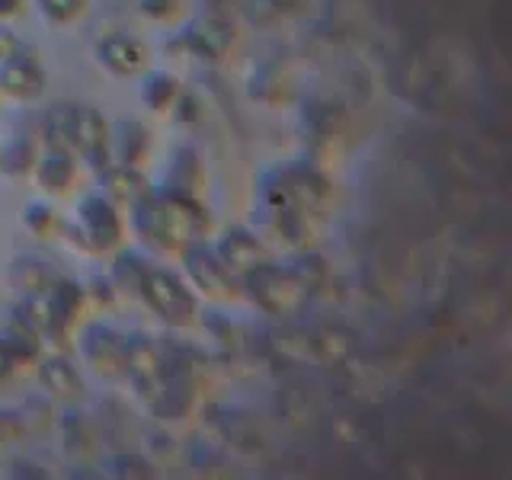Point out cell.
Masks as SVG:
<instances>
[{"label":"cell","mask_w":512,"mask_h":480,"mask_svg":"<svg viewBox=\"0 0 512 480\" xmlns=\"http://www.w3.org/2000/svg\"><path fill=\"white\" fill-rule=\"evenodd\" d=\"M247 288L253 301L260 304L263 311L276 314V317H288L298 314L308 301L311 288L301 282V276L292 266H276V263H260L247 272Z\"/></svg>","instance_id":"obj_2"},{"label":"cell","mask_w":512,"mask_h":480,"mask_svg":"<svg viewBox=\"0 0 512 480\" xmlns=\"http://www.w3.org/2000/svg\"><path fill=\"white\" fill-rule=\"evenodd\" d=\"M176 93H180V87H176L173 77H167V74H151L148 84H144V103L160 109V106H167L170 100H176Z\"/></svg>","instance_id":"obj_16"},{"label":"cell","mask_w":512,"mask_h":480,"mask_svg":"<svg viewBox=\"0 0 512 480\" xmlns=\"http://www.w3.org/2000/svg\"><path fill=\"white\" fill-rule=\"evenodd\" d=\"M138 295L170 327H183L196 317V298H192V292L180 279L164 269H144V276L138 282Z\"/></svg>","instance_id":"obj_3"},{"label":"cell","mask_w":512,"mask_h":480,"mask_svg":"<svg viewBox=\"0 0 512 480\" xmlns=\"http://www.w3.org/2000/svg\"><path fill=\"white\" fill-rule=\"evenodd\" d=\"M39 7L45 10V16H52V20L68 23V20H74V16L80 13L84 0H39Z\"/></svg>","instance_id":"obj_17"},{"label":"cell","mask_w":512,"mask_h":480,"mask_svg":"<svg viewBox=\"0 0 512 480\" xmlns=\"http://www.w3.org/2000/svg\"><path fill=\"white\" fill-rule=\"evenodd\" d=\"M106 186H109V196L112 199H122L128 205L141 202L151 192L148 189V180H144V176L132 164H119V167L106 170Z\"/></svg>","instance_id":"obj_13"},{"label":"cell","mask_w":512,"mask_h":480,"mask_svg":"<svg viewBox=\"0 0 512 480\" xmlns=\"http://www.w3.org/2000/svg\"><path fill=\"white\" fill-rule=\"evenodd\" d=\"M39 340L42 336L32 330L23 317H16L13 324L4 330V336H0V343L7 346V352H10V359L13 362H20V359H36L39 356Z\"/></svg>","instance_id":"obj_15"},{"label":"cell","mask_w":512,"mask_h":480,"mask_svg":"<svg viewBox=\"0 0 512 480\" xmlns=\"http://www.w3.org/2000/svg\"><path fill=\"white\" fill-rule=\"evenodd\" d=\"M173 4L176 0H144V10H148L151 16H164V13H170Z\"/></svg>","instance_id":"obj_19"},{"label":"cell","mask_w":512,"mask_h":480,"mask_svg":"<svg viewBox=\"0 0 512 480\" xmlns=\"http://www.w3.org/2000/svg\"><path fill=\"white\" fill-rule=\"evenodd\" d=\"M84 356L90 359V365L96 368V372H106V375L125 372V340L119 333L106 330V327L87 330Z\"/></svg>","instance_id":"obj_8"},{"label":"cell","mask_w":512,"mask_h":480,"mask_svg":"<svg viewBox=\"0 0 512 480\" xmlns=\"http://www.w3.org/2000/svg\"><path fill=\"white\" fill-rule=\"evenodd\" d=\"M135 228L157 247L183 250L205 234L208 215L192 199L176 196V192H164V196L148 192L141 202H135Z\"/></svg>","instance_id":"obj_1"},{"label":"cell","mask_w":512,"mask_h":480,"mask_svg":"<svg viewBox=\"0 0 512 480\" xmlns=\"http://www.w3.org/2000/svg\"><path fill=\"white\" fill-rule=\"evenodd\" d=\"M13 55H20V39L7 29H0V61H7Z\"/></svg>","instance_id":"obj_18"},{"label":"cell","mask_w":512,"mask_h":480,"mask_svg":"<svg viewBox=\"0 0 512 480\" xmlns=\"http://www.w3.org/2000/svg\"><path fill=\"white\" fill-rule=\"evenodd\" d=\"M16 7H20V0H0V16L16 13Z\"/></svg>","instance_id":"obj_21"},{"label":"cell","mask_w":512,"mask_h":480,"mask_svg":"<svg viewBox=\"0 0 512 480\" xmlns=\"http://www.w3.org/2000/svg\"><path fill=\"white\" fill-rule=\"evenodd\" d=\"M0 442H4V420H0Z\"/></svg>","instance_id":"obj_22"},{"label":"cell","mask_w":512,"mask_h":480,"mask_svg":"<svg viewBox=\"0 0 512 480\" xmlns=\"http://www.w3.org/2000/svg\"><path fill=\"white\" fill-rule=\"evenodd\" d=\"M36 173H39V183L45 189L61 192V189H68L71 180H74V160H71V154L64 151V148H52L42 157V164H39Z\"/></svg>","instance_id":"obj_14"},{"label":"cell","mask_w":512,"mask_h":480,"mask_svg":"<svg viewBox=\"0 0 512 480\" xmlns=\"http://www.w3.org/2000/svg\"><path fill=\"white\" fill-rule=\"evenodd\" d=\"M80 237H87V244L96 250H109L119 244L122 221L112 202H106L103 196H87L80 202Z\"/></svg>","instance_id":"obj_5"},{"label":"cell","mask_w":512,"mask_h":480,"mask_svg":"<svg viewBox=\"0 0 512 480\" xmlns=\"http://www.w3.org/2000/svg\"><path fill=\"white\" fill-rule=\"evenodd\" d=\"M96 52H100V61L106 64V68L112 74H119V77L135 74L141 68V61H144V48L132 36H109V39L100 42Z\"/></svg>","instance_id":"obj_10"},{"label":"cell","mask_w":512,"mask_h":480,"mask_svg":"<svg viewBox=\"0 0 512 480\" xmlns=\"http://www.w3.org/2000/svg\"><path fill=\"white\" fill-rule=\"evenodd\" d=\"M218 260L228 266L231 272H250L253 266H260L266 260L263 244L247 231H228L218 244Z\"/></svg>","instance_id":"obj_9"},{"label":"cell","mask_w":512,"mask_h":480,"mask_svg":"<svg viewBox=\"0 0 512 480\" xmlns=\"http://www.w3.org/2000/svg\"><path fill=\"white\" fill-rule=\"evenodd\" d=\"M68 144L84 154L93 167H106L109 160V125L96 109L80 106L68 112Z\"/></svg>","instance_id":"obj_4"},{"label":"cell","mask_w":512,"mask_h":480,"mask_svg":"<svg viewBox=\"0 0 512 480\" xmlns=\"http://www.w3.org/2000/svg\"><path fill=\"white\" fill-rule=\"evenodd\" d=\"M186 272L189 279L196 282V288H202L205 295H224L231 285V269L224 266L215 253H208L205 247H189L186 250Z\"/></svg>","instance_id":"obj_7"},{"label":"cell","mask_w":512,"mask_h":480,"mask_svg":"<svg viewBox=\"0 0 512 480\" xmlns=\"http://www.w3.org/2000/svg\"><path fill=\"white\" fill-rule=\"evenodd\" d=\"M10 365H13L10 352H7V346H4V343H0V381H4V378L10 375Z\"/></svg>","instance_id":"obj_20"},{"label":"cell","mask_w":512,"mask_h":480,"mask_svg":"<svg viewBox=\"0 0 512 480\" xmlns=\"http://www.w3.org/2000/svg\"><path fill=\"white\" fill-rule=\"evenodd\" d=\"M186 42L196 48V52L202 58H221L224 52H228V45H231V29L218 23V20H202L189 29V36Z\"/></svg>","instance_id":"obj_12"},{"label":"cell","mask_w":512,"mask_h":480,"mask_svg":"<svg viewBox=\"0 0 512 480\" xmlns=\"http://www.w3.org/2000/svg\"><path fill=\"white\" fill-rule=\"evenodd\" d=\"M0 90L10 93L13 100H36L45 90V74L32 58L13 55L0 64Z\"/></svg>","instance_id":"obj_6"},{"label":"cell","mask_w":512,"mask_h":480,"mask_svg":"<svg viewBox=\"0 0 512 480\" xmlns=\"http://www.w3.org/2000/svg\"><path fill=\"white\" fill-rule=\"evenodd\" d=\"M39 378H42V384L48 391H52L55 397H64V400L80 397V391H84V381H80L77 368L68 359H58V356L42 362Z\"/></svg>","instance_id":"obj_11"}]
</instances>
